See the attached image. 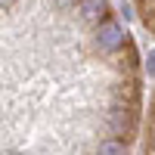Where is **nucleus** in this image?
I'll return each instance as SVG.
<instances>
[{
    "label": "nucleus",
    "mask_w": 155,
    "mask_h": 155,
    "mask_svg": "<svg viewBox=\"0 0 155 155\" xmlns=\"http://www.w3.org/2000/svg\"><path fill=\"white\" fill-rule=\"evenodd\" d=\"M140 155H155V93L149 99V112H146V124H143V146Z\"/></svg>",
    "instance_id": "2"
},
{
    "label": "nucleus",
    "mask_w": 155,
    "mask_h": 155,
    "mask_svg": "<svg viewBox=\"0 0 155 155\" xmlns=\"http://www.w3.org/2000/svg\"><path fill=\"white\" fill-rule=\"evenodd\" d=\"M143 68L109 0H0V155H134Z\"/></svg>",
    "instance_id": "1"
}]
</instances>
